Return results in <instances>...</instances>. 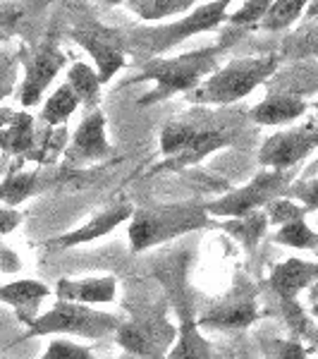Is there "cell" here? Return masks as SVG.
Masks as SVG:
<instances>
[{
    "label": "cell",
    "instance_id": "26",
    "mask_svg": "<svg viewBox=\"0 0 318 359\" xmlns=\"http://www.w3.org/2000/svg\"><path fill=\"white\" fill-rule=\"evenodd\" d=\"M306 3H309V0H275L263 20L258 22V27H261L263 32H282V29L294 25V22L302 17Z\"/></svg>",
    "mask_w": 318,
    "mask_h": 359
},
{
    "label": "cell",
    "instance_id": "39",
    "mask_svg": "<svg viewBox=\"0 0 318 359\" xmlns=\"http://www.w3.org/2000/svg\"><path fill=\"white\" fill-rule=\"evenodd\" d=\"M311 314H314V316L318 318V302H316L314 306H311Z\"/></svg>",
    "mask_w": 318,
    "mask_h": 359
},
{
    "label": "cell",
    "instance_id": "20",
    "mask_svg": "<svg viewBox=\"0 0 318 359\" xmlns=\"http://www.w3.org/2000/svg\"><path fill=\"white\" fill-rule=\"evenodd\" d=\"M50 294V287L39 280H15L8 285H0V302L10 304L22 321L32 323L39 316V306Z\"/></svg>",
    "mask_w": 318,
    "mask_h": 359
},
{
    "label": "cell",
    "instance_id": "40",
    "mask_svg": "<svg viewBox=\"0 0 318 359\" xmlns=\"http://www.w3.org/2000/svg\"><path fill=\"white\" fill-rule=\"evenodd\" d=\"M115 359H134V357H130V355H127V357H115Z\"/></svg>",
    "mask_w": 318,
    "mask_h": 359
},
{
    "label": "cell",
    "instance_id": "6",
    "mask_svg": "<svg viewBox=\"0 0 318 359\" xmlns=\"http://www.w3.org/2000/svg\"><path fill=\"white\" fill-rule=\"evenodd\" d=\"M280 53H268L258 57H237L211 77L204 79L187 98L199 106H230L240 98L249 96L258 84H265L277 72Z\"/></svg>",
    "mask_w": 318,
    "mask_h": 359
},
{
    "label": "cell",
    "instance_id": "43",
    "mask_svg": "<svg viewBox=\"0 0 318 359\" xmlns=\"http://www.w3.org/2000/svg\"><path fill=\"white\" fill-rule=\"evenodd\" d=\"M314 168H318V163H316V165H314Z\"/></svg>",
    "mask_w": 318,
    "mask_h": 359
},
{
    "label": "cell",
    "instance_id": "15",
    "mask_svg": "<svg viewBox=\"0 0 318 359\" xmlns=\"http://www.w3.org/2000/svg\"><path fill=\"white\" fill-rule=\"evenodd\" d=\"M108 156H111V144L106 139V115L94 108L77 127L72 142L65 147L62 170H82L84 165L103 161Z\"/></svg>",
    "mask_w": 318,
    "mask_h": 359
},
{
    "label": "cell",
    "instance_id": "36",
    "mask_svg": "<svg viewBox=\"0 0 318 359\" xmlns=\"http://www.w3.org/2000/svg\"><path fill=\"white\" fill-rule=\"evenodd\" d=\"M0 271H5V273H15V271H20V257L13 252L10 247L0 245Z\"/></svg>",
    "mask_w": 318,
    "mask_h": 359
},
{
    "label": "cell",
    "instance_id": "28",
    "mask_svg": "<svg viewBox=\"0 0 318 359\" xmlns=\"http://www.w3.org/2000/svg\"><path fill=\"white\" fill-rule=\"evenodd\" d=\"M265 216H268V223L270 225H287L292 221H299V218H306V208L304 206H297L292 199L287 196H280V199H273L263 206Z\"/></svg>",
    "mask_w": 318,
    "mask_h": 359
},
{
    "label": "cell",
    "instance_id": "23",
    "mask_svg": "<svg viewBox=\"0 0 318 359\" xmlns=\"http://www.w3.org/2000/svg\"><path fill=\"white\" fill-rule=\"evenodd\" d=\"M67 84L74 91V96L79 98V103H84L86 108L94 111L98 98H101V79H98V72H94L86 62H74L67 72Z\"/></svg>",
    "mask_w": 318,
    "mask_h": 359
},
{
    "label": "cell",
    "instance_id": "30",
    "mask_svg": "<svg viewBox=\"0 0 318 359\" xmlns=\"http://www.w3.org/2000/svg\"><path fill=\"white\" fill-rule=\"evenodd\" d=\"M273 3H275V0H247V3L242 5L235 15L228 17L230 25H233V27H254V25H258Z\"/></svg>",
    "mask_w": 318,
    "mask_h": 359
},
{
    "label": "cell",
    "instance_id": "18",
    "mask_svg": "<svg viewBox=\"0 0 318 359\" xmlns=\"http://www.w3.org/2000/svg\"><path fill=\"white\" fill-rule=\"evenodd\" d=\"M27 161L17 158L15 165L8 170V175L0 182V204L15 208L22 201H27L29 196L39 194L41 189L48 187V180L43 177V170H22Z\"/></svg>",
    "mask_w": 318,
    "mask_h": 359
},
{
    "label": "cell",
    "instance_id": "27",
    "mask_svg": "<svg viewBox=\"0 0 318 359\" xmlns=\"http://www.w3.org/2000/svg\"><path fill=\"white\" fill-rule=\"evenodd\" d=\"M273 242L275 245L292 247V249H314L316 252L318 235L309 228V225H306L304 218H299V221L280 225V230L273 235Z\"/></svg>",
    "mask_w": 318,
    "mask_h": 359
},
{
    "label": "cell",
    "instance_id": "42",
    "mask_svg": "<svg viewBox=\"0 0 318 359\" xmlns=\"http://www.w3.org/2000/svg\"><path fill=\"white\" fill-rule=\"evenodd\" d=\"M316 235H318V233H316ZM316 252H318V245H316Z\"/></svg>",
    "mask_w": 318,
    "mask_h": 359
},
{
    "label": "cell",
    "instance_id": "2",
    "mask_svg": "<svg viewBox=\"0 0 318 359\" xmlns=\"http://www.w3.org/2000/svg\"><path fill=\"white\" fill-rule=\"evenodd\" d=\"M130 316L120 321L118 345L134 359H165L167 350L175 345L177 328L165 318L167 304L148 294L125 297Z\"/></svg>",
    "mask_w": 318,
    "mask_h": 359
},
{
    "label": "cell",
    "instance_id": "13",
    "mask_svg": "<svg viewBox=\"0 0 318 359\" xmlns=\"http://www.w3.org/2000/svg\"><path fill=\"white\" fill-rule=\"evenodd\" d=\"M318 147V120L277 132L263 142L258 163L270 170H297V165Z\"/></svg>",
    "mask_w": 318,
    "mask_h": 359
},
{
    "label": "cell",
    "instance_id": "11",
    "mask_svg": "<svg viewBox=\"0 0 318 359\" xmlns=\"http://www.w3.org/2000/svg\"><path fill=\"white\" fill-rule=\"evenodd\" d=\"M294 175H297V170H261L242 189H235V192L225 194L216 201H206L208 216L242 218L247 213L261 211L268 201L287 196V189L294 182Z\"/></svg>",
    "mask_w": 318,
    "mask_h": 359
},
{
    "label": "cell",
    "instance_id": "17",
    "mask_svg": "<svg viewBox=\"0 0 318 359\" xmlns=\"http://www.w3.org/2000/svg\"><path fill=\"white\" fill-rule=\"evenodd\" d=\"M118 294V280L113 276L103 278H82V280H69L60 278L55 285V297L60 302H74V304H106L113 302Z\"/></svg>",
    "mask_w": 318,
    "mask_h": 359
},
{
    "label": "cell",
    "instance_id": "32",
    "mask_svg": "<svg viewBox=\"0 0 318 359\" xmlns=\"http://www.w3.org/2000/svg\"><path fill=\"white\" fill-rule=\"evenodd\" d=\"M17 67H20V53L0 50V101L13 94L17 82Z\"/></svg>",
    "mask_w": 318,
    "mask_h": 359
},
{
    "label": "cell",
    "instance_id": "37",
    "mask_svg": "<svg viewBox=\"0 0 318 359\" xmlns=\"http://www.w3.org/2000/svg\"><path fill=\"white\" fill-rule=\"evenodd\" d=\"M309 335H311V350H314L316 355H318V331H314V333L309 331Z\"/></svg>",
    "mask_w": 318,
    "mask_h": 359
},
{
    "label": "cell",
    "instance_id": "38",
    "mask_svg": "<svg viewBox=\"0 0 318 359\" xmlns=\"http://www.w3.org/2000/svg\"><path fill=\"white\" fill-rule=\"evenodd\" d=\"M103 3H111V5H118V3H127V0H103Z\"/></svg>",
    "mask_w": 318,
    "mask_h": 359
},
{
    "label": "cell",
    "instance_id": "4",
    "mask_svg": "<svg viewBox=\"0 0 318 359\" xmlns=\"http://www.w3.org/2000/svg\"><path fill=\"white\" fill-rule=\"evenodd\" d=\"M225 55V46H211L204 50H192L177 57H165V60H148L144 62L141 72L134 74L130 82H146L153 79L155 89L148 96L139 98V106H151L155 101L170 98L180 91H194L196 86L204 82L211 72H216L218 60Z\"/></svg>",
    "mask_w": 318,
    "mask_h": 359
},
{
    "label": "cell",
    "instance_id": "1",
    "mask_svg": "<svg viewBox=\"0 0 318 359\" xmlns=\"http://www.w3.org/2000/svg\"><path fill=\"white\" fill-rule=\"evenodd\" d=\"M237 130L240 125L235 113H208L204 108H196L187 118L172 120L160 135V154L165 156V161L153 168L151 175L165 170H184L201 163L213 151L230 147Z\"/></svg>",
    "mask_w": 318,
    "mask_h": 359
},
{
    "label": "cell",
    "instance_id": "21",
    "mask_svg": "<svg viewBox=\"0 0 318 359\" xmlns=\"http://www.w3.org/2000/svg\"><path fill=\"white\" fill-rule=\"evenodd\" d=\"M34 144H36V130L29 113H15L8 125L0 127V149L5 154L27 158L34 151Z\"/></svg>",
    "mask_w": 318,
    "mask_h": 359
},
{
    "label": "cell",
    "instance_id": "22",
    "mask_svg": "<svg viewBox=\"0 0 318 359\" xmlns=\"http://www.w3.org/2000/svg\"><path fill=\"white\" fill-rule=\"evenodd\" d=\"M211 225H218L221 230H225L230 237H235L237 242H240L242 247H244V252L254 254V249L258 247V242L263 240L265 230H268V216H265V211H254V213H247V216L242 218H225L221 223H213Z\"/></svg>",
    "mask_w": 318,
    "mask_h": 359
},
{
    "label": "cell",
    "instance_id": "14",
    "mask_svg": "<svg viewBox=\"0 0 318 359\" xmlns=\"http://www.w3.org/2000/svg\"><path fill=\"white\" fill-rule=\"evenodd\" d=\"M20 62H25V82H22L20 101L25 108H32L41 101L43 91L48 89V84L55 79V74L65 67L67 55L57 48L55 39L39 43L36 48L20 53Z\"/></svg>",
    "mask_w": 318,
    "mask_h": 359
},
{
    "label": "cell",
    "instance_id": "3",
    "mask_svg": "<svg viewBox=\"0 0 318 359\" xmlns=\"http://www.w3.org/2000/svg\"><path fill=\"white\" fill-rule=\"evenodd\" d=\"M206 225H211L206 201H180V204L134 208L127 235H130L132 252L141 254L146 249L170 242L180 235L206 228Z\"/></svg>",
    "mask_w": 318,
    "mask_h": 359
},
{
    "label": "cell",
    "instance_id": "9",
    "mask_svg": "<svg viewBox=\"0 0 318 359\" xmlns=\"http://www.w3.org/2000/svg\"><path fill=\"white\" fill-rule=\"evenodd\" d=\"M258 294H261V285L254 283L249 276L240 273L235 285L230 287L223 297L213 299L211 304L196 316L199 328H213V331H242L249 328L251 323L263 316L258 309Z\"/></svg>",
    "mask_w": 318,
    "mask_h": 359
},
{
    "label": "cell",
    "instance_id": "16",
    "mask_svg": "<svg viewBox=\"0 0 318 359\" xmlns=\"http://www.w3.org/2000/svg\"><path fill=\"white\" fill-rule=\"evenodd\" d=\"M132 213H134V206H132L127 199L115 201V204H111L108 208H103L101 213H96L91 221H86L84 225H79L77 230H72V233H67V235L55 237V240H48V242H46V247L60 252V249H69V247H77V245H89V242L98 240V237L113 233V230L118 228L120 223L130 221Z\"/></svg>",
    "mask_w": 318,
    "mask_h": 359
},
{
    "label": "cell",
    "instance_id": "19",
    "mask_svg": "<svg viewBox=\"0 0 318 359\" xmlns=\"http://www.w3.org/2000/svg\"><path fill=\"white\" fill-rule=\"evenodd\" d=\"M177 314H180V328H177L175 345L170 347L165 359H211V343L201 333L189 304L177 306Z\"/></svg>",
    "mask_w": 318,
    "mask_h": 359
},
{
    "label": "cell",
    "instance_id": "29",
    "mask_svg": "<svg viewBox=\"0 0 318 359\" xmlns=\"http://www.w3.org/2000/svg\"><path fill=\"white\" fill-rule=\"evenodd\" d=\"M263 357L265 359H306V347L299 343V338L290 340H280V338H270L263 340Z\"/></svg>",
    "mask_w": 318,
    "mask_h": 359
},
{
    "label": "cell",
    "instance_id": "8",
    "mask_svg": "<svg viewBox=\"0 0 318 359\" xmlns=\"http://www.w3.org/2000/svg\"><path fill=\"white\" fill-rule=\"evenodd\" d=\"M233 3L235 0H213V3L192 10L184 20L175 22V25H167L160 29H141V32H134V36L125 39V41L137 53L144 55L163 53V50H170L172 46L182 43L184 39L194 36V34L211 32L218 25H223L228 20V8Z\"/></svg>",
    "mask_w": 318,
    "mask_h": 359
},
{
    "label": "cell",
    "instance_id": "10",
    "mask_svg": "<svg viewBox=\"0 0 318 359\" xmlns=\"http://www.w3.org/2000/svg\"><path fill=\"white\" fill-rule=\"evenodd\" d=\"M316 280L318 264L304 262V259H287V262L277 264L270 271L268 280H265L268 290L280 299V314L294 338H304L311 331L306 314L299 306V292L306 290L309 285H314Z\"/></svg>",
    "mask_w": 318,
    "mask_h": 359
},
{
    "label": "cell",
    "instance_id": "12",
    "mask_svg": "<svg viewBox=\"0 0 318 359\" xmlns=\"http://www.w3.org/2000/svg\"><path fill=\"white\" fill-rule=\"evenodd\" d=\"M72 39L96 60L101 84L111 82L115 72L127 65V41L115 29L98 25L94 20H84L72 29Z\"/></svg>",
    "mask_w": 318,
    "mask_h": 359
},
{
    "label": "cell",
    "instance_id": "33",
    "mask_svg": "<svg viewBox=\"0 0 318 359\" xmlns=\"http://www.w3.org/2000/svg\"><path fill=\"white\" fill-rule=\"evenodd\" d=\"M41 359H96V357L84 345L69 343V340H53Z\"/></svg>",
    "mask_w": 318,
    "mask_h": 359
},
{
    "label": "cell",
    "instance_id": "24",
    "mask_svg": "<svg viewBox=\"0 0 318 359\" xmlns=\"http://www.w3.org/2000/svg\"><path fill=\"white\" fill-rule=\"evenodd\" d=\"M196 3L199 0H127V8L132 13H137L141 20L158 22V20H167V17L177 13H187Z\"/></svg>",
    "mask_w": 318,
    "mask_h": 359
},
{
    "label": "cell",
    "instance_id": "25",
    "mask_svg": "<svg viewBox=\"0 0 318 359\" xmlns=\"http://www.w3.org/2000/svg\"><path fill=\"white\" fill-rule=\"evenodd\" d=\"M77 108H79V98L74 96L69 84H62L60 89L46 101V106L41 111V120L48 127H65L69 115L77 111Z\"/></svg>",
    "mask_w": 318,
    "mask_h": 359
},
{
    "label": "cell",
    "instance_id": "31",
    "mask_svg": "<svg viewBox=\"0 0 318 359\" xmlns=\"http://www.w3.org/2000/svg\"><path fill=\"white\" fill-rule=\"evenodd\" d=\"M287 199L302 201L306 211H318V175L306 180H294L287 189Z\"/></svg>",
    "mask_w": 318,
    "mask_h": 359
},
{
    "label": "cell",
    "instance_id": "41",
    "mask_svg": "<svg viewBox=\"0 0 318 359\" xmlns=\"http://www.w3.org/2000/svg\"><path fill=\"white\" fill-rule=\"evenodd\" d=\"M314 108H316V113H318V101H316V103H314Z\"/></svg>",
    "mask_w": 318,
    "mask_h": 359
},
{
    "label": "cell",
    "instance_id": "5",
    "mask_svg": "<svg viewBox=\"0 0 318 359\" xmlns=\"http://www.w3.org/2000/svg\"><path fill=\"white\" fill-rule=\"evenodd\" d=\"M268 94L258 106L249 111L256 125H287L297 120L309 108L306 96L318 91V65L316 62H292L287 69H277Z\"/></svg>",
    "mask_w": 318,
    "mask_h": 359
},
{
    "label": "cell",
    "instance_id": "34",
    "mask_svg": "<svg viewBox=\"0 0 318 359\" xmlns=\"http://www.w3.org/2000/svg\"><path fill=\"white\" fill-rule=\"evenodd\" d=\"M287 55H316L318 57V29H306L302 34H294L285 43Z\"/></svg>",
    "mask_w": 318,
    "mask_h": 359
},
{
    "label": "cell",
    "instance_id": "35",
    "mask_svg": "<svg viewBox=\"0 0 318 359\" xmlns=\"http://www.w3.org/2000/svg\"><path fill=\"white\" fill-rule=\"evenodd\" d=\"M25 213L17 211V208H10V206H0V237L13 233L17 225L22 223Z\"/></svg>",
    "mask_w": 318,
    "mask_h": 359
},
{
    "label": "cell",
    "instance_id": "7",
    "mask_svg": "<svg viewBox=\"0 0 318 359\" xmlns=\"http://www.w3.org/2000/svg\"><path fill=\"white\" fill-rule=\"evenodd\" d=\"M118 326H120V318L115 314H106V311H96V309H91V306L60 302V299H57L53 304V309L36 316L29 323V331L25 333L22 340L41 338V335H57V333L98 340V338H106V335L115 333Z\"/></svg>",
    "mask_w": 318,
    "mask_h": 359
}]
</instances>
